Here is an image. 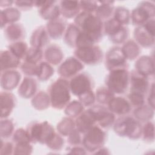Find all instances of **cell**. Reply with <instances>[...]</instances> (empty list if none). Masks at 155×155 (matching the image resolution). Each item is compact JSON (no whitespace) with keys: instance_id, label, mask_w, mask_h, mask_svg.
Returning a JSON list of instances; mask_svg holds the SVG:
<instances>
[{"instance_id":"e0dca14e","label":"cell","mask_w":155,"mask_h":155,"mask_svg":"<svg viewBox=\"0 0 155 155\" xmlns=\"http://www.w3.org/2000/svg\"><path fill=\"white\" fill-rule=\"evenodd\" d=\"M38 10L40 16L48 21L58 19L61 16L59 2L56 1H45Z\"/></svg>"},{"instance_id":"f6af8a7d","label":"cell","mask_w":155,"mask_h":155,"mask_svg":"<svg viewBox=\"0 0 155 155\" xmlns=\"http://www.w3.org/2000/svg\"><path fill=\"white\" fill-rule=\"evenodd\" d=\"M13 142L15 143H31V140L26 129L20 128L15 131L12 136Z\"/></svg>"},{"instance_id":"4fadbf2b","label":"cell","mask_w":155,"mask_h":155,"mask_svg":"<svg viewBox=\"0 0 155 155\" xmlns=\"http://www.w3.org/2000/svg\"><path fill=\"white\" fill-rule=\"evenodd\" d=\"M149 78L140 73L136 70L130 72V91L146 96L150 87Z\"/></svg>"},{"instance_id":"9c48e42d","label":"cell","mask_w":155,"mask_h":155,"mask_svg":"<svg viewBox=\"0 0 155 155\" xmlns=\"http://www.w3.org/2000/svg\"><path fill=\"white\" fill-rule=\"evenodd\" d=\"M105 66L110 71L120 69H128V64L121 47L110 48L105 55Z\"/></svg>"},{"instance_id":"11a10c76","label":"cell","mask_w":155,"mask_h":155,"mask_svg":"<svg viewBox=\"0 0 155 155\" xmlns=\"http://www.w3.org/2000/svg\"><path fill=\"white\" fill-rule=\"evenodd\" d=\"M67 154H87L88 152L83 146H70L67 150Z\"/></svg>"},{"instance_id":"4316f807","label":"cell","mask_w":155,"mask_h":155,"mask_svg":"<svg viewBox=\"0 0 155 155\" xmlns=\"http://www.w3.org/2000/svg\"><path fill=\"white\" fill-rule=\"evenodd\" d=\"M59 7L61 15L66 19L74 18L81 12L78 1H61Z\"/></svg>"},{"instance_id":"ab89813d","label":"cell","mask_w":155,"mask_h":155,"mask_svg":"<svg viewBox=\"0 0 155 155\" xmlns=\"http://www.w3.org/2000/svg\"><path fill=\"white\" fill-rule=\"evenodd\" d=\"M15 132V125L12 119H1L0 135L1 139L5 140L13 136Z\"/></svg>"},{"instance_id":"f5cc1de1","label":"cell","mask_w":155,"mask_h":155,"mask_svg":"<svg viewBox=\"0 0 155 155\" xmlns=\"http://www.w3.org/2000/svg\"><path fill=\"white\" fill-rule=\"evenodd\" d=\"M14 146L13 142L9 141H5L1 139V154H13Z\"/></svg>"},{"instance_id":"681fc988","label":"cell","mask_w":155,"mask_h":155,"mask_svg":"<svg viewBox=\"0 0 155 155\" xmlns=\"http://www.w3.org/2000/svg\"><path fill=\"white\" fill-rule=\"evenodd\" d=\"M84 134L75 128L68 136L67 143L71 147L82 145Z\"/></svg>"},{"instance_id":"f546056e","label":"cell","mask_w":155,"mask_h":155,"mask_svg":"<svg viewBox=\"0 0 155 155\" xmlns=\"http://www.w3.org/2000/svg\"><path fill=\"white\" fill-rule=\"evenodd\" d=\"M121 48L127 59L129 61L137 59L142 51L141 47L134 39H128Z\"/></svg>"},{"instance_id":"f907efd6","label":"cell","mask_w":155,"mask_h":155,"mask_svg":"<svg viewBox=\"0 0 155 155\" xmlns=\"http://www.w3.org/2000/svg\"><path fill=\"white\" fill-rule=\"evenodd\" d=\"M33 150L31 143H15L13 154H30Z\"/></svg>"},{"instance_id":"484cf974","label":"cell","mask_w":155,"mask_h":155,"mask_svg":"<svg viewBox=\"0 0 155 155\" xmlns=\"http://www.w3.org/2000/svg\"><path fill=\"white\" fill-rule=\"evenodd\" d=\"M74 120L76 128L83 134L96 125L94 119L88 108L84 110Z\"/></svg>"},{"instance_id":"d590c367","label":"cell","mask_w":155,"mask_h":155,"mask_svg":"<svg viewBox=\"0 0 155 155\" xmlns=\"http://www.w3.org/2000/svg\"><path fill=\"white\" fill-rule=\"evenodd\" d=\"M28 48L27 44L23 41L11 42L7 47V49L21 61L25 59Z\"/></svg>"},{"instance_id":"f35d334b","label":"cell","mask_w":155,"mask_h":155,"mask_svg":"<svg viewBox=\"0 0 155 155\" xmlns=\"http://www.w3.org/2000/svg\"><path fill=\"white\" fill-rule=\"evenodd\" d=\"M84 110V106L79 101L73 100L70 101L65 107L64 108V113L68 117L76 119Z\"/></svg>"},{"instance_id":"8d00e7d4","label":"cell","mask_w":155,"mask_h":155,"mask_svg":"<svg viewBox=\"0 0 155 155\" xmlns=\"http://www.w3.org/2000/svg\"><path fill=\"white\" fill-rule=\"evenodd\" d=\"M116 95L106 86L99 87L96 91V101L99 104L107 107L108 103Z\"/></svg>"},{"instance_id":"83f0119b","label":"cell","mask_w":155,"mask_h":155,"mask_svg":"<svg viewBox=\"0 0 155 155\" xmlns=\"http://www.w3.org/2000/svg\"><path fill=\"white\" fill-rule=\"evenodd\" d=\"M21 11L16 7H8L1 10V28H4L7 25L16 23L21 18Z\"/></svg>"},{"instance_id":"277c9868","label":"cell","mask_w":155,"mask_h":155,"mask_svg":"<svg viewBox=\"0 0 155 155\" xmlns=\"http://www.w3.org/2000/svg\"><path fill=\"white\" fill-rule=\"evenodd\" d=\"M130 72L128 69L110 71L105 79V86L115 95L124 94L129 88Z\"/></svg>"},{"instance_id":"6f0895ef","label":"cell","mask_w":155,"mask_h":155,"mask_svg":"<svg viewBox=\"0 0 155 155\" xmlns=\"http://www.w3.org/2000/svg\"><path fill=\"white\" fill-rule=\"evenodd\" d=\"M15 2V1H8V0H2L0 1V7L1 8V9L2 8H8L10 7L12 4Z\"/></svg>"},{"instance_id":"7c38bea8","label":"cell","mask_w":155,"mask_h":155,"mask_svg":"<svg viewBox=\"0 0 155 155\" xmlns=\"http://www.w3.org/2000/svg\"><path fill=\"white\" fill-rule=\"evenodd\" d=\"M84 68V64L74 56H70L59 64L58 68V74L60 78L70 79L81 73Z\"/></svg>"},{"instance_id":"5bb4252c","label":"cell","mask_w":155,"mask_h":155,"mask_svg":"<svg viewBox=\"0 0 155 155\" xmlns=\"http://www.w3.org/2000/svg\"><path fill=\"white\" fill-rule=\"evenodd\" d=\"M21 80V74L16 70L1 71L0 84L4 91H11L19 87Z\"/></svg>"},{"instance_id":"d6986e66","label":"cell","mask_w":155,"mask_h":155,"mask_svg":"<svg viewBox=\"0 0 155 155\" xmlns=\"http://www.w3.org/2000/svg\"><path fill=\"white\" fill-rule=\"evenodd\" d=\"M134 40L141 47L151 48L154 45V35L151 33L144 25L136 27L133 31Z\"/></svg>"},{"instance_id":"d6a6232c","label":"cell","mask_w":155,"mask_h":155,"mask_svg":"<svg viewBox=\"0 0 155 155\" xmlns=\"http://www.w3.org/2000/svg\"><path fill=\"white\" fill-rule=\"evenodd\" d=\"M80 32V29L74 23L69 24L64 35V41L66 45L71 48H76L77 39Z\"/></svg>"},{"instance_id":"4dcf8cb0","label":"cell","mask_w":155,"mask_h":155,"mask_svg":"<svg viewBox=\"0 0 155 155\" xmlns=\"http://www.w3.org/2000/svg\"><path fill=\"white\" fill-rule=\"evenodd\" d=\"M32 107L37 110L42 111L47 109L50 106V99L48 93L44 91H38L32 98L31 101Z\"/></svg>"},{"instance_id":"ba28073f","label":"cell","mask_w":155,"mask_h":155,"mask_svg":"<svg viewBox=\"0 0 155 155\" xmlns=\"http://www.w3.org/2000/svg\"><path fill=\"white\" fill-rule=\"evenodd\" d=\"M154 4L148 1H141L137 7L131 11V22L133 25L136 27L142 26L150 19H154Z\"/></svg>"},{"instance_id":"603a6c76","label":"cell","mask_w":155,"mask_h":155,"mask_svg":"<svg viewBox=\"0 0 155 155\" xmlns=\"http://www.w3.org/2000/svg\"><path fill=\"white\" fill-rule=\"evenodd\" d=\"M4 33L5 38L11 42L22 41L26 35L25 27L21 23H13L4 28Z\"/></svg>"},{"instance_id":"1f68e13d","label":"cell","mask_w":155,"mask_h":155,"mask_svg":"<svg viewBox=\"0 0 155 155\" xmlns=\"http://www.w3.org/2000/svg\"><path fill=\"white\" fill-rule=\"evenodd\" d=\"M133 117L139 122H147L152 119L154 114V109L148 104L136 108L133 110Z\"/></svg>"},{"instance_id":"7dc6e473","label":"cell","mask_w":155,"mask_h":155,"mask_svg":"<svg viewBox=\"0 0 155 155\" xmlns=\"http://www.w3.org/2000/svg\"><path fill=\"white\" fill-rule=\"evenodd\" d=\"M145 96L135 92L130 91L127 96V99L134 108L139 107L145 104Z\"/></svg>"},{"instance_id":"ac0fdd59","label":"cell","mask_w":155,"mask_h":155,"mask_svg":"<svg viewBox=\"0 0 155 155\" xmlns=\"http://www.w3.org/2000/svg\"><path fill=\"white\" fill-rule=\"evenodd\" d=\"M67 25V22L64 19L59 18L48 21L45 28L49 37L51 39L56 40L64 37Z\"/></svg>"},{"instance_id":"f1b7e54d","label":"cell","mask_w":155,"mask_h":155,"mask_svg":"<svg viewBox=\"0 0 155 155\" xmlns=\"http://www.w3.org/2000/svg\"><path fill=\"white\" fill-rule=\"evenodd\" d=\"M98 7L94 15L103 22L113 18L115 7L114 1H99Z\"/></svg>"},{"instance_id":"db71d44e","label":"cell","mask_w":155,"mask_h":155,"mask_svg":"<svg viewBox=\"0 0 155 155\" xmlns=\"http://www.w3.org/2000/svg\"><path fill=\"white\" fill-rule=\"evenodd\" d=\"M14 4L20 11H28L34 7V1H15Z\"/></svg>"},{"instance_id":"b9f144b4","label":"cell","mask_w":155,"mask_h":155,"mask_svg":"<svg viewBox=\"0 0 155 155\" xmlns=\"http://www.w3.org/2000/svg\"><path fill=\"white\" fill-rule=\"evenodd\" d=\"M141 137L147 143H151L154 140V125L151 120L145 122L142 127Z\"/></svg>"},{"instance_id":"2e32d148","label":"cell","mask_w":155,"mask_h":155,"mask_svg":"<svg viewBox=\"0 0 155 155\" xmlns=\"http://www.w3.org/2000/svg\"><path fill=\"white\" fill-rule=\"evenodd\" d=\"M38 83L35 78L25 76L18 87V93L23 99H30L38 93Z\"/></svg>"},{"instance_id":"3957f363","label":"cell","mask_w":155,"mask_h":155,"mask_svg":"<svg viewBox=\"0 0 155 155\" xmlns=\"http://www.w3.org/2000/svg\"><path fill=\"white\" fill-rule=\"evenodd\" d=\"M142 124L133 116L129 115L116 118L113 125L116 134L120 137H127L131 140H137L141 137Z\"/></svg>"},{"instance_id":"680465c9","label":"cell","mask_w":155,"mask_h":155,"mask_svg":"<svg viewBox=\"0 0 155 155\" xmlns=\"http://www.w3.org/2000/svg\"><path fill=\"white\" fill-rule=\"evenodd\" d=\"M94 154H110V152L109 151L108 149L102 147L101 148H99V150H97Z\"/></svg>"},{"instance_id":"d4e9b609","label":"cell","mask_w":155,"mask_h":155,"mask_svg":"<svg viewBox=\"0 0 155 155\" xmlns=\"http://www.w3.org/2000/svg\"><path fill=\"white\" fill-rule=\"evenodd\" d=\"M44 58L51 65H58L62 62L64 52L59 45L49 44L44 51Z\"/></svg>"},{"instance_id":"9a60e30c","label":"cell","mask_w":155,"mask_h":155,"mask_svg":"<svg viewBox=\"0 0 155 155\" xmlns=\"http://www.w3.org/2000/svg\"><path fill=\"white\" fill-rule=\"evenodd\" d=\"M107 107L110 111L118 117L128 115L133 110L127 99L116 96L108 103Z\"/></svg>"},{"instance_id":"ee69618b","label":"cell","mask_w":155,"mask_h":155,"mask_svg":"<svg viewBox=\"0 0 155 155\" xmlns=\"http://www.w3.org/2000/svg\"><path fill=\"white\" fill-rule=\"evenodd\" d=\"M63 136L58 132H56L53 137L47 143L46 145L50 150L53 151H61L64 145Z\"/></svg>"},{"instance_id":"bcb514c9","label":"cell","mask_w":155,"mask_h":155,"mask_svg":"<svg viewBox=\"0 0 155 155\" xmlns=\"http://www.w3.org/2000/svg\"><path fill=\"white\" fill-rule=\"evenodd\" d=\"M38 64L23 61L20 65V69L26 76L36 77L38 71Z\"/></svg>"},{"instance_id":"8fae6325","label":"cell","mask_w":155,"mask_h":155,"mask_svg":"<svg viewBox=\"0 0 155 155\" xmlns=\"http://www.w3.org/2000/svg\"><path fill=\"white\" fill-rule=\"evenodd\" d=\"M71 93L78 96L87 91L93 90L94 81L92 77L86 72H81L69 81Z\"/></svg>"},{"instance_id":"8992f818","label":"cell","mask_w":155,"mask_h":155,"mask_svg":"<svg viewBox=\"0 0 155 155\" xmlns=\"http://www.w3.org/2000/svg\"><path fill=\"white\" fill-rule=\"evenodd\" d=\"M105 131L96 125L84 134L82 146L88 153L94 154L97 150L104 146L107 138Z\"/></svg>"},{"instance_id":"74e56055","label":"cell","mask_w":155,"mask_h":155,"mask_svg":"<svg viewBox=\"0 0 155 155\" xmlns=\"http://www.w3.org/2000/svg\"><path fill=\"white\" fill-rule=\"evenodd\" d=\"M53 66L46 61H41L38 64L37 79L40 81H47L54 74Z\"/></svg>"},{"instance_id":"7bdbcfd3","label":"cell","mask_w":155,"mask_h":155,"mask_svg":"<svg viewBox=\"0 0 155 155\" xmlns=\"http://www.w3.org/2000/svg\"><path fill=\"white\" fill-rule=\"evenodd\" d=\"M44 58V51L42 49L30 47L26 54L25 59V61L31 63L39 64Z\"/></svg>"},{"instance_id":"52a82bcc","label":"cell","mask_w":155,"mask_h":155,"mask_svg":"<svg viewBox=\"0 0 155 155\" xmlns=\"http://www.w3.org/2000/svg\"><path fill=\"white\" fill-rule=\"evenodd\" d=\"M74 56L83 64L95 65L102 61L104 54L101 47L94 44L75 48Z\"/></svg>"},{"instance_id":"7a4b0ae2","label":"cell","mask_w":155,"mask_h":155,"mask_svg":"<svg viewBox=\"0 0 155 155\" xmlns=\"http://www.w3.org/2000/svg\"><path fill=\"white\" fill-rule=\"evenodd\" d=\"M48 93L53 108L59 110L64 109L71 99L69 81L59 78L49 86Z\"/></svg>"},{"instance_id":"e575fe53","label":"cell","mask_w":155,"mask_h":155,"mask_svg":"<svg viewBox=\"0 0 155 155\" xmlns=\"http://www.w3.org/2000/svg\"><path fill=\"white\" fill-rule=\"evenodd\" d=\"M113 18L121 25L127 26L131 22V12L125 7L117 6L114 8Z\"/></svg>"},{"instance_id":"cb8c5ba5","label":"cell","mask_w":155,"mask_h":155,"mask_svg":"<svg viewBox=\"0 0 155 155\" xmlns=\"http://www.w3.org/2000/svg\"><path fill=\"white\" fill-rule=\"evenodd\" d=\"M135 70L150 78L154 74V58L150 56L139 57L135 62Z\"/></svg>"},{"instance_id":"ffe728a7","label":"cell","mask_w":155,"mask_h":155,"mask_svg":"<svg viewBox=\"0 0 155 155\" xmlns=\"http://www.w3.org/2000/svg\"><path fill=\"white\" fill-rule=\"evenodd\" d=\"M1 119L7 118L12 113L16 105L15 96L10 91H4L0 93Z\"/></svg>"},{"instance_id":"30bf717a","label":"cell","mask_w":155,"mask_h":155,"mask_svg":"<svg viewBox=\"0 0 155 155\" xmlns=\"http://www.w3.org/2000/svg\"><path fill=\"white\" fill-rule=\"evenodd\" d=\"M96 125L105 130L113 127L116 120V116L107 107L97 104L93 105L88 108Z\"/></svg>"},{"instance_id":"9f6ffc18","label":"cell","mask_w":155,"mask_h":155,"mask_svg":"<svg viewBox=\"0 0 155 155\" xmlns=\"http://www.w3.org/2000/svg\"><path fill=\"white\" fill-rule=\"evenodd\" d=\"M147 94H148V97H147L148 104H147L154 109V82H153L150 85V87Z\"/></svg>"},{"instance_id":"6da1fadb","label":"cell","mask_w":155,"mask_h":155,"mask_svg":"<svg viewBox=\"0 0 155 155\" xmlns=\"http://www.w3.org/2000/svg\"><path fill=\"white\" fill-rule=\"evenodd\" d=\"M73 23L95 44L102 41L104 35V22L94 14L81 12L74 18Z\"/></svg>"},{"instance_id":"60d3db41","label":"cell","mask_w":155,"mask_h":155,"mask_svg":"<svg viewBox=\"0 0 155 155\" xmlns=\"http://www.w3.org/2000/svg\"><path fill=\"white\" fill-rule=\"evenodd\" d=\"M130 30L127 26H122L114 34L108 36L109 40L113 44L119 45L123 44L128 40Z\"/></svg>"},{"instance_id":"7402d4cb","label":"cell","mask_w":155,"mask_h":155,"mask_svg":"<svg viewBox=\"0 0 155 155\" xmlns=\"http://www.w3.org/2000/svg\"><path fill=\"white\" fill-rule=\"evenodd\" d=\"M21 60L16 57L9 50H2L0 52L1 71L16 70L20 67Z\"/></svg>"},{"instance_id":"44dd1931","label":"cell","mask_w":155,"mask_h":155,"mask_svg":"<svg viewBox=\"0 0 155 155\" xmlns=\"http://www.w3.org/2000/svg\"><path fill=\"white\" fill-rule=\"evenodd\" d=\"M50 39L45 26L41 25L33 30L30 39V47L42 49L49 45Z\"/></svg>"},{"instance_id":"816d5d0a","label":"cell","mask_w":155,"mask_h":155,"mask_svg":"<svg viewBox=\"0 0 155 155\" xmlns=\"http://www.w3.org/2000/svg\"><path fill=\"white\" fill-rule=\"evenodd\" d=\"M81 12L94 14L97 7L98 2L96 1H79Z\"/></svg>"},{"instance_id":"836d02e7","label":"cell","mask_w":155,"mask_h":155,"mask_svg":"<svg viewBox=\"0 0 155 155\" xmlns=\"http://www.w3.org/2000/svg\"><path fill=\"white\" fill-rule=\"evenodd\" d=\"M56 128L61 136L67 137L76 128L75 120L71 117H64L57 124Z\"/></svg>"},{"instance_id":"5b68a950","label":"cell","mask_w":155,"mask_h":155,"mask_svg":"<svg viewBox=\"0 0 155 155\" xmlns=\"http://www.w3.org/2000/svg\"><path fill=\"white\" fill-rule=\"evenodd\" d=\"M32 143H39L46 145L53 137L56 131L47 121H32L26 128Z\"/></svg>"},{"instance_id":"c3c4849f","label":"cell","mask_w":155,"mask_h":155,"mask_svg":"<svg viewBox=\"0 0 155 155\" xmlns=\"http://www.w3.org/2000/svg\"><path fill=\"white\" fill-rule=\"evenodd\" d=\"M79 101L84 107H91L96 101L95 93L93 90L87 91L78 96Z\"/></svg>"}]
</instances>
